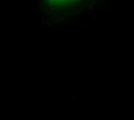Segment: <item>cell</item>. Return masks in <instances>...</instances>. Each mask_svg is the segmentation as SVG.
Returning a JSON list of instances; mask_svg holds the SVG:
<instances>
[{
    "label": "cell",
    "mask_w": 134,
    "mask_h": 120,
    "mask_svg": "<svg viewBox=\"0 0 134 120\" xmlns=\"http://www.w3.org/2000/svg\"><path fill=\"white\" fill-rule=\"evenodd\" d=\"M86 0H43V5L50 12L59 13L79 7Z\"/></svg>",
    "instance_id": "obj_1"
}]
</instances>
